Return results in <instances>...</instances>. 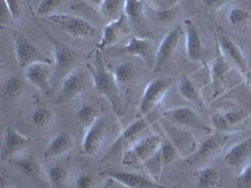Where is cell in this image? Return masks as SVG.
<instances>
[{
  "instance_id": "cell-1",
  "label": "cell",
  "mask_w": 251,
  "mask_h": 188,
  "mask_svg": "<svg viewBox=\"0 0 251 188\" xmlns=\"http://www.w3.org/2000/svg\"><path fill=\"white\" fill-rule=\"evenodd\" d=\"M92 77H93V84L96 91L109 100L114 111L120 112L121 98L120 93H118V83L114 78L113 73L109 71L104 66L100 49L96 50L94 70L92 71Z\"/></svg>"
},
{
  "instance_id": "cell-2",
  "label": "cell",
  "mask_w": 251,
  "mask_h": 188,
  "mask_svg": "<svg viewBox=\"0 0 251 188\" xmlns=\"http://www.w3.org/2000/svg\"><path fill=\"white\" fill-rule=\"evenodd\" d=\"M48 22L66 34L78 39H88L97 35V29L80 17L71 14H50Z\"/></svg>"
},
{
  "instance_id": "cell-3",
  "label": "cell",
  "mask_w": 251,
  "mask_h": 188,
  "mask_svg": "<svg viewBox=\"0 0 251 188\" xmlns=\"http://www.w3.org/2000/svg\"><path fill=\"white\" fill-rule=\"evenodd\" d=\"M161 136L158 134H150L134 142L133 144L125 151L122 156V163L126 165H131L138 162H146L150 157L153 156L161 145Z\"/></svg>"
},
{
  "instance_id": "cell-4",
  "label": "cell",
  "mask_w": 251,
  "mask_h": 188,
  "mask_svg": "<svg viewBox=\"0 0 251 188\" xmlns=\"http://www.w3.org/2000/svg\"><path fill=\"white\" fill-rule=\"evenodd\" d=\"M171 124L182 127L186 129H197V131L210 132L211 128L202 120V118L191 108V107H177L165 112L162 116Z\"/></svg>"
},
{
  "instance_id": "cell-5",
  "label": "cell",
  "mask_w": 251,
  "mask_h": 188,
  "mask_svg": "<svg viewBox=\"0 0 251 188\" xmlns=\"http://www.w3.org/2000/svg\"><path fill=\"white\" fill-rule=\"evenodd\" d=\"M172 83H174V79L170 77H161L152 80L145 89L142 98H141V113L149 114L162 100L165 94L171 88Z\"/></svg>"
},
{
  "instance_id": "cell-6",
  "label": "cell",
  "mask_w": 251,
  "mask_h": 188,
  "mask_svg": "<svg viewBox=\"0 0 251 188\" xmlns=\"http://www.w3.org/2000/svg\"><path fill=\"white\" fill-rule=\"evenodd\" d=\"M13 40H14L15 54H17L18 64H19L20 68L25 69L26 67L37 62L49 63V58L42 54L39 49L23 34L13 33Z\"/></svg>"
},
{
  "instance_id": "cell-7",
  "label": "cell",
  "mask_w": 251,
  "mask_h": 188,
  "mask_svg": "<svg viewBox=\"0 0 251 188\" xmlns=\"http://www.w3.org/2000/svg\"><path fill=\"white\" fill-rule=\"evenodd\" d=\"M46 37L48 38L49 42L53 46L54 50V63H55V78H59L60 75L64 74L66 71L73 68L77 60V54H75L73 49L69 48L64 43H62L57 38L49 34L47 30H43Z\"/></svg>"
},
{
  "instance_id": "cell-8",
  "label": "cell",
  "mask_w": 251,
  "mask_h": 188,
  "mask_svg": "<svg viewBox=\"0 0 251 188\" xmlns=\"http://www.w3.org/2000/svg\"><path fill=\"white\" fill-rule=\"evenodd\" d=\"M107 128H108V120L106 117H98L96 122L89 125L88 131L83 138V153L88 156L97 153L107 136Z\"/></svg>"
},
{
  "instance_id": "cell-9",
  "label": "cell",
  "mask_w": 251,
  "mask_h": 188,
  "mask_svg": "<svg viewBox=\"0 0 251 188\" xmlns=\"http://www.w3.org/2000/svg\"><path fill=\"white\" fill-rule=\"evenodd\" d=\"M100 177H106L108 180L118 182L126 187L131 188H157L161 187V185L156 183V181L151 180L149 177H145L142 174L133 173V172H123L117 169H108L100 173Z\"/></svg>"
},
{
  "instance_id": "cell-10",
  "label": "cell",
  "mask_w": 251,
  "mask_h": 188,
  "mask_svg": "<svg viewBox=\"0 0 251 188\" xmlns=\"http://www.w3.org/2000/svg\"><path fill=\"white\" fill-rule=\"evenodd\" d=\"M181 35H182V30H181V26H175L172 30H170L166 37L163 38L162 43L160 44L158 49H157L156 53V59H154V66H153V71L157 73L160 71L161 68H163L166 63H169V60L171 59L172 55H174L175 50H176L177 46L180 43Z\"/></svg>"
},
{
  "instance_id": "cell-11",
  "label": "cell",
  "mask_w": 251,
  "mask_h": 188,
  "mask_svg": "<svg viewBox=\"0 0 251 188\" xmlns=\"http://www.w3.org/2000/svg\"><path fill=\"white\" fill-rule=\"evenodd\" d=\"M87 86H88V77L84 71H69L68 75L63 80L57 102H67V100L73 99L78 94L82 93L87 88Z\"/></svg>"
},
{
  "instance_id": "cell-12",
  "label": "cell",
  "mask_w": 251,
  "mask_h": 188,
  "mask_svg": "<svg viewBox=\"0 0 251 188\" xmlns=\"http://www.w3.org/2000/svg\"><path fill=\"white\" fill-rule=\"evenodd\" d=\"M248 114L245 111L239 108L228 109L223 113H214L211 116V120L214 123L215 128L219 132H231L237 127L246 122Z\"/></svg>"
},
{
  "instance_id": "cell-13",
  "label": "cell",
  "mask_w": 251,
  "mask_h": 188,
  "mask_svg": "<svg viewBox=\"0 0 251 188\" xmlns=\"http://www.w3.org/2000/svg\"><path fill=\"white\" fill-rule=\"evenodd\" d=\"M49 63L37 62L30 64L25 68V78L26 80L37 87L42 93L50 94L51 84H50V70L48 69Z\"/></svg>"
},
{
  "instance_id": "cell-14",
  "label": "cell",
  "mask_w": 251,
  "mask_h": 188,
  "mask_svg": "<svg viewBox=\"0 0 251 188\" xmlns=\"http://www.w3.org/2000/svg\"><path fill=\"white\" fill-rule=\"evenodd\" d=\"M183 25H185L186 30V51H187L188 59L192 62H200L203 58V48L200 33L192 20L186 19Z\"/></svg>"
},
{
  "instance_id": "cell-15",
  "label": "cell",
  "mask_w": 251,
  "mask_h": 188,
  "mask_svg": "<svg viewBox=\"0 0 251 188\" xmlns=\"http://www.w3.org/2000/svg\"><path fill=\"white\" fill-rule=\"evenodd\" d=\"M251 158V140L248 138L245 141L236 143L228 148L225 154V162L232 168H244Z\"/></svg>"
},
{
  "instance_id": "cell-16",
  "label": "cell",
  "mask_w": 251,
  "mask_h": 188,
  "mask_svg": "<svg viewBox=\"0 0 251 188\" xmlns=\"http://www.w3.org/2000/svg\"><path fill=\"white\" fill-rule=\"evenodd\" d=\"M146 128H147V122H146L143 118L134 120L132 124H129L128 127L123 131V133L121 134V137L118 138L117 142L112 145L111 151L107 154V157L113 156V154H116L117 152H120L121 149L125 148L126 145H129L132 144V143H134V141L137 140L141 134L146 131Z\"/></svg>"
},
{
  "instance_id": "cell-17",
  "label": "cell",
  "mask_w": 251,
  "mask_h": 188,
  "mask_svg": "<svg viewBox=\"0 0 251 188\" xmlns=\"http://www.w3.org/2000/svg\"><path fill=\"white\" fill-rule=\"evenodd\" d=\"M219 44L223 49L224 55L226 57V59L228 62L234 63L235 66L243 71V73H248V60L244 57V53L241 51V49L239 48L234 40L230 39L227 35L225 34H219Z\"/></svg>"
},
{
  "instance_id": "cell-18",
  "label": "cell",
  "mask_w": 251,
  "mask_h": 188,
  "mask_svg": "<svg viewBox=\"0 0 251 188\" xmlns=\"http://www.w3.org/2000/svg\"><path fill=\"white\" fill-rule=\"evenodd\" d=\"M29 143H30V138L23 136L12 127H8L4 132V157H10L18 152L23 151L28 147Z\"/></svg>"
},
{
  "instance_id": "cell-19",
  "label": "cell",
  "mask_w": 251,
  "mask_h": 188,
  "mask_svg": "<svg viewBox=\"0 0 251 188\" xmlns=\"http://www.w3.org/2000/svg\"><path fill=\"white\" fill-rule=\"evenodd\" d=\"M73 147H75V140H73L71 134L66 133V132L58 133L50 141V143L44 151V158L49 160V158L63 156V154L68 153Z\"/></svg>"
},
{
  "instance_id": "cell-20",
  "label": "cell",
  "mask_w": 251,
  "mask_h": 188,
  "mask_svg": "<svg viewBox=\"0 0 251 188\" xmlns=\"http://www.w3.org/2000/svg\"><path fill=\"white\" fill-rule=\"evenodd\" d=\"M226 141H227V136H225L224 132H219V133L212 134L211 137L206 138V140L201 143L199 149H197V153L196 156H195V158H207V157L214 156V154H216L217 152H220L223 149Z\"/></svg>"
},
{
  "instance_id": "cell-21",
  "label": "cell",
  "mask_w": 251,
  "mask_h": 188,
  "mask_svg": "<svg viewBox=\"0 0 251 188\" xmlns=\"http://www.w3.org/2000/svg\"><path fill=\"white\" fill-rule=\"evenodd\" d=\"M177 127V125H176ZM171 127V128H166L169 131L170 137L174 141L177 148L180 149L182 153H190L195 151V140L192 134L188 132V129L182 128V127Z\"/></svg>"
},
{
  "instance_id": "cell-22",
  "label": "cell",
  "mask_w": 251,
  "mask_h": 188,
  "mask_svg": "<svg viewBox=\"0 0 251 188\" xmlns=\"http://www.w3.org/2000/svg\"><path fill=\"white\" fill-rule=\"evenodd\" d=\"M152 43L149 39H143L138 37H131L125 47L122 48L123 53L131 55H137L145 60L149 59L150 51H151Z\"/></svg>"
},
{
  "instance_id": "cell-23",
  "label": "cell",
  "mask_w": 251,
  "mask_h": 188,
  "mask_svg": "<svg viewBox=\"0 0 251 188\" xmlns=\"http://www.w3.org/2000/svg\"><path fill=\"white\" fill-rule=\"evenodd\" d=\"M178 91H180L181 95L185 98L186 100L192 103H196L199 106L202 104V99H201V94L195 86V83L192 82L190 78L186 74L181 75L180 82H178Z\"/></svg>"
},
{
  "instance_id": "cell-24",
  "label": "cell",
  "mask_w": 251,
  "mask_h": 188,
  "mask_svg": "<svg viewBox=\"0 0 251 188\" xmlns=\"http://www.w3.org/2000/svg\"><path fill=\"white\" fill-rule=\"evenodd\" d=\"M221 173L217 168L211 167V165H207V167H203L202 169H200L199 172V176H197V186L201 188H211L216 187L221 183Z\"/></svg>"
},
{
  "instance_id": "cell-25",
  "label": "cell",
  "mask_w": 251,
  "mask_h": 188,
  "mask_svg": "<svg viewBox=\"0 0 251 188\" xmlns=\"http://www.w3.org/2000/svg\"><path fill=\"white\" fill-rule=\"evenodd\" d=\"M100 9L104 17L114 22L125 13V0H103Z\"/></svg>"
},
{
  "instance_id": "cell-26",
  "label": "cell",
  "mask_w": 251,
  "mask_h": 188,
  "mask_svg": "<svg viewBox=\"0 0 251 188\" xmlns=\"http://www.w3.org/2000/svg\"><path fill=\"white\" fill-rule=\"evenodd\" d=\"M125 14L129 23L138 26L143 22V3L142 0H125Z\"/></svg>"
},
{
  "instance_id": "cell-27",
  "label": "cell",
  "mask_w": 251,
  "mask_h": 188,
  "mask_svg": "<svg viewBox=\"0 0 251 188\" xmlns=\"http://www.w3.org/2000/svg\"><path fill=\"white\" fill-rule=\"evenodd\" d=\"M120 34H122V30H121L120 24H118L117 20H114V22H111V23L107 24V25L104 26V29H103L102 40H100V43L98 44V49L102 50V49H104L106 47L113 46V44L117 43Z\"/></svg>"
},
{
  "instance_id": "cell-28",
  "label": "cell",
  "mask_w": 251,
  "mask_h": 188,
  "mask_svg": "<svg viewBox=\"0 0 251 188\" xmlns=\"http://www.w3.org/2000/svg\"><path fill=\"white\" fill-rule=\"evenodd\" d=\"M231 70V64L226 59L225 55L220 54L214 60L211 67V77L215 84H221L225 80V75Z\"/></svg>"
},
{
  "instance_id": "cell-29",
  "label": "cell",
  "mask_w": 251,
  "mask_h": 188,
  "mask_svg": "<svg viewBox=\"0 0 251 188\" xmlns=\"http://www.w3.org/2000/svg\"><path fill=\"white\" fill-rule=\"evenodd\" d=\"M134 73H136L134 67L129 63H122L113 69V75L117 80L118 86H125L131 80H133Z\"/></svg>"
},
{
  "instance_id": "cell-30",
  "label": "cell",
  "mask_w": 251,
  "mask_h": 188,
  "mask_svg": "<svg viewBox=\"0 0 251 188\" xmlns=\"http://www.w3.org/2000/svg\"><path fill=\"white\" fill-rule=\"evenodd\" d=\"M68 180V172L62 165H53L48 169V181L51 187H63Z\"/></svg>"
},
{
  "instance_id": "cell-31",
  "label": "cell",
  "mask_w": 251,
  "mask_h": 188,
  "mask_svg": "<svg viewBox=\"0 0 251 188\" xmlns=\"http://www.w3.org/2000/svg\"><path fill=\"white\" fill-rule=\"evenodd\" d=\"M14 165L23 174H25L29 178H35L40 172V167L35 161L26 160V158H20L14 161Z\"/></svg>"
},
{
  "instance_id": "cell-32",
  "label": "cell",
  "mask_w": 251,
  "mask_h": 188,
  "mask_svg": "<svg viewBox=\"0 0 251 188\" xmlns=\"http://www.w3.org/2000/svg\"><path fill=\"white\" fill-rule=\"evenodd\" d=\"M4 91L9 98H17L24 93L25 84L20 78L10 77L6 79L5 84H4Z\"/></svg>"
},
{
  "instance_id": "cell-33",
  "label": "cell",
  "mask_w": 251,
  "mask_h": 188,
  "mask_svg": "<svg viewBox=\"0 0 251 188\" xmlns=\"http://www.w3.org/2000/svg\"><path fill=\"white\" fill-rule=\"evenodd\" d=\"M158 154L161 157V161H162V164L166 165L171 163L172 161H175L177 158V149L174 144L171 143V141L169 140H162L161 141V145L158 148Z\"/></svg>"
},
{
  "instance_id": "cell-34",
  "label": "cell",
  "mask_w": 251,
  "mask_h": 188,
  "mask_svg": "<svg viewBox=\"0 0 251 188\" xmlns=\"http://www.w3.org/2000/svg\"><path fill=\"white\" fill-rule=\"evenodd\" d=\"M77 117L84 125H91L92 123L96 122L100 116H98V109L92 104H84L77 111Z\"/></svg>"
},
{
  "instance_id": "cell-35",
  "label": "cell",
  "mask_w": 251,
  "mask_h": 188,
  "mask_svg": "<svg viewBox=\"0 0 251 188\" xmlns=\"http://www.w3.org/2000/svg\"><path fill=\"white\" fill-rule=\"evenodd\" d=\"M250 17V13L246 9L240 8V6H235V8L230 9V12H228V22L234 26H241L246 24Z\"/></svg>"
},
{
  "instance_id": "cell-36",
  "label": "cell",
  "mask_w": 251,
  "mask_h": 188,
  "mask_svg": "<svg viewBox=\"0 0 251 188\" xmlns=\"http://www.w3.org/2000/svg\"><path fill=\"white\" fill-rule=\"evenodd\" d=\"M66 0H42L38 5L37 13L39 15H48L51 12H54L55 9L59 8Z\"/></svg>"
},
{
  "instance_id": "cell-37",
  "label": "cell",
  "mask_w": 251,
  "mask_h": 188,
  "mask_svg": "<svg viewBox=\"0 0 251 188\" xmlns=\"http://www.w3.org/2000/svg\"><path fill=\"white\" fill-rule=\"evenodd\" d=\"M31 120L37 127H44L50 120V112L47 108H38L35 109L33 116H31Z\"/></svg>"
},
{
  "instance_id": "cell-38",
  "label": "cell",
  "mask_w": 251,
  "mask_h": 188,
  "mask_svg": "<svg viewBox=\"0 0 251 188\" xmlns=\"http://www.w3.org/2000/svg\"><path fill=\"white\" fill-rule=\"evenodd\" d=\"M237 185L240 187H251V163L245 165L241 173L237 177Z\"/></svg>"
},
{
  "instance_id": "cell-39",
  "label": "cell",
  "mask_w": 251,
  "mask_h": 188,
  "mask_svg": "<svg viewBox=\"0 0 251 188\" xmlns=\"http://www.w3.org/2000/svg\"><path fill=\"white\" fill-rule=\"evenodd\" d=\"M3 1L9 8V12H10L12 17L14 18V19H18V18L20 17V14H22L19 0H3Z\"/></svg>"
},
{
  "instance_id": "cell-40",
  "label": "cell",
  "mask_w": 251,
  "mask_h": 188,
  "mask_svg": "<svg viewBox=\"0 0 251 188\" xmlns=\"http://www.w3.org/2000/svg\"><path fill=\"white\" fill-rule=\"evenodd\" d=\"M176 15V9H162L157 12V18L162 23H169Z\"/></svg>"
},
{
  "instance_id": "cell-41",
  "label": "cell",
  "mask_w": 251,
  "mask_h": 188,
  "mask_svg": "<svg viewBox=\"0 0 251 188\" xmlns=\"http://www.w3.org/2000/svg\"><path fill=\"white\" fill-rule=\"evenodd\" d=\"M93 183H94V180L91 174H82L80 177H78L75 186H77L78 188H89L93 186Z\"/></svg>"
},
{
  "instance_id": "cell-42",
  "label": "cell",
  "mask_w": 251,
  "mask_h": 188,
  "mask_svg": "<svg viewBox=\"0 0 251 188\" xmlns=\"http://www.w3.org/2000/svg\"><path fill=\"white\" fill-rule=\"evenodd\" d=\"M12 14L9 12V8L6 6V4L3 1V5H1V10H0V22H1V25H5L8 23L9 20H10Z\"/></svg>"
},
{
  "instance_id": "cell-43",
  "label": "cell",
  "mask_w": 251,
  "mask_h": 188,
  "mask_svg": "<svg viewBox=\"0 0 251 188\" xmlns=\"http://www.w3.org/2000/svg\"><path fill=\"white\" fill-rule=\"evenodd\" d=\"M202 1H203V4L207 6H216V5H219V4L221 3L223 0H202Z\"/></svg>"
},
{
  "instance_id": "cell-44",
  "label": "cell",
  "mask_w": 251,
  "mask_h": 188,
  "mask_svg": "<svg viewBox=\"0 0 251 188\" xmlns=\"http://www.w3.org/2000/svg\"><path fill=\"white\" fill-rule=\"evenodd\" d=\"M246 77H248L249 88H250V91H251V71H249V73H246Z\"/></svg>"
},
{
  "instance_id": "cell-45",
  "label": "cell",
  "mask_w": 251,
  "mask_h": 188,
  "mask_svg": "<svg viewBox=\"0 0 251 188\" xmlns=\"http://www.w3.org/2000/svg\"><path fill=\"white\" fill-rule=\"evenodd\" d=\"M89 1H92V3L96 4V5H100V4L103 3V0H89Z\"/></svg>"
}]
</instances>
